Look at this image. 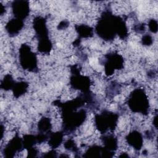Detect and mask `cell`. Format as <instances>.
<instances>
[{
  "instance_id": "obj_1",
  "label": "cell",
  "mask_w": 158,
  "mask_h": 158,
  "mask_svg": "<svg viewBox=\"0 0 158 158\" xmlns=\"http://www.w3.org/2000/svg\"><path fill=\"white\" fill-rule=\"evenodd\" d=\"M96 34L102 40L107 41L113 40L116 35L121 39L128 36V29L125 20L120 16L105 10L101 14L95 27Z\"/></svg>"
},
{
  "instance_id": "obj_2",
  "label": "cell",
  "mask_w": 158,
  "mask_h": 158,
  "mask_svg": "<svg viewBox=\"0 0 158 158\" xmlns=\"http://www.w3.org/2000/svg\"><path fill=\"white\" fill-rule=\"evenodd\" d=\"M33 28L38 41V50L43 54H49L52 49V43L49 38L46 20L43 17H35L33 22Z\"/></svg>"
},
{
  "instance_id": "obj_3",
  "label": "cell",
  "mask_w": 158,
  "mask_h": 158,
  "mask_svg": "<svg viewBox=\"0 0 158 158\" xmlns=\"http://www.w3.org/2000/svg\"><path fill=\"white\" fill-rule=\"evenodd\" d=\"M128 105L130 109L136 113L148 115L149 109V102L146 93L142 88H136L129 95Z\"/></svg>"
},
{
  "instance_id": "obj_4",
  "label": "cell",
  "mask_w": 158,
  "mask_h": 158,
  "mask_svg": "<svg viewBox=\"0 0 158 158\" xmlns=\"http://www.w3.org/2000/svg\"><path fill=\"white\" fill-rule=\"evenodd\" d=\"M118 118V114L108 110H103L94 117V124L96 128L102 133L108 130H115Z\"/></svg>"
},
{
  "instance_id": "obj_5",
  "label": "cell",
  "mask_w": 158,
  "mask_h": 158,
  "mask_svg": "<svg viewBox=\"0 0 158 158\" xmlns=\"http://www.w3.org/2000/svg\"><path fill=\"white\" fill-rule=\"evenodd\" d=\"M19 62L23 70L36 72L38 70V60L36 55L32 52L31 48L27 44L21 45L19 49Z\"/></svg>"
},
{
  "instance_id": "obj_6",
  "label": "cell",
  "mask_w": 158,
  "mask_h": 158,
  "mask_svg": "<svg viewBox=\"0 0 158 158\" xmlns=\"http://www.w3.org/2000/svg\"><path fill=\"white\" fill-rule=\"evenodd\" d=\"M73 72L70 77V83L73 88L78 89L83 93H88L91 85V81L88 77L80 75L78 73V69L77 66H73L71 69Z\"/></svg>"
},
{
  "instance_id": "obj_7",
  "label": "cell",
  "mask_w": 158,
  "mask_h": 158,
  "mask_svg": "<svg viewBox=\"0 0 158 158\" xmlns=\"http://www.w3.org/2000/svg\"><path fill=\"white\" fill-rule=\"evenodd\" d=\"M105 73L107 76L112 75L115 70H120L123 67V57L117 52H110L105 56Z\"/></svg>"
},
{
  "instance_id": "obj_8",
  "label": "cell",
  "mask_w": 158,
  "mask_h": 158,
  "mask_svg": "<svg viewBox=\"0 0 158 158\" xmlns=\"http://www.w3.org/2000/svg\"><path fill=\"white\" fill-rule=\"evenodd\" d=\"M11 7L14 17L22 20L25 19L30 13L29 2L27 1H14L11 3Z\"/></svg>"
},
{
  "instance_id": "obj_9",
  "label": "cell",
  "mask_w": 158,
  "mask_h": 158,
  "mask_svg": "<svg viewBox=\"0 0 158 158\" xmlns=\"http://www.w3.org/2000/svg\"><path fill=\"white\" fill-rule=\"evenodd\" d=\"M24 148L23 139L17 134L4 147L3 152L6 157H14L15 153L20 152Z\"/></svg>"
},
{
  "instance_id": "obj_10",
  "label": "cell",
  "mask_w": 158,
  "mask_h": 158,
  "mask_svg": "<svg viewBox=\"0 0 158 158\" xmlns=\"http://www.w3.org/2000/svg\"><path fill=\"white\" fill-rule=\"evenodd\" d=\"M23 25L24 23L23 20L14 17L7 22L5 28L10 36H14L20 33Z\"/></svg>"
},
{
  "instance_id": "obj_11",
  "label": "cell",
  "mask_w": 158,
  "mask_h": 158,
  "mask_svg": "<svg viewBox=\"0 0 158 158\" xmlns=\"http://www.w3.org/2000/svg\"><path fill=\"white\" fill-rule=\"evenodd\" d=\"M125 138L128 144L135 150L139 151L141 149L143 139L141 133L139 131L134 130L128 133Z\"/></svg>"
},
{
  "instance_id": "obj_12",
  "label": "cell",
  "mask_w": 158,
  "mask_h": 158,
  "mask_svg": "<svg viewBox=\"0 0 158 158\" xmlns=\"http://www.w3.org/2000/svg\"><path fill=\"white\" fill-rule=\"evenodd\" d=\"M101 139L104 145V148L114 152L117 149V139L113 135H103Z\"/></svg>"
},
{
  "instance_id": "obj_13",
  "label": "cell",
  "mask_w": 158,
  "mask_h": 158,
  "mask_svg": "<svg viewBox=\"0 0 158 158\" xmlns=\"http://www.w3.org/2000/svg\"><path fill=\"white\" fill-rule=\"evenodd\" d=\"M28 87V84L25 81H15V83L12 88V93L14 96L18 98L21 96L23 95L27 91Z\"/></svg>"
},
{
  "instance_id": "obj_14",
  "label": "cell",
  "mask_w": 158,
  "mask_h": 158,
  "mask_svg": "<svg viewBox=\"0 0 158 158\" xmlns=\"http://www.w3.org/2000/svg\"><path fill=\"white\" fill-rule=\"evenodd\" d=\"M64 133L62 131L52 133L48 137V144L53 149L57 148L63 141Z\"/></svg>"
},
{
  "instance_id": "obj_15",
  "label": "cell",
  "mask_w": 158,
  "mask_h": 158,
  "mask_svg": "<svg viewBox=\"0 0 158 158\" xmlns=\"http://www.w3.org/2000/svg\"><path fill=\"white\" fill-rule=\"evenodd\" d=\"M75 30L78 33L80 38H89L93 35V29L86 25H75Z\"/></svg>"
},
{
  "instance_id": "obj_16",
  "label": "cell",
  "mask_w": 158,
  "mask_h": 158,
  "mask_svg": "<svg viewBox=\"0 0 158 158\" xmlns=\"http://www.w3.org/2000/svg\"><path fill=\"white\" fill-rule=\"evenodd\" d=\"M52 127L51 120L48 117H42L38 123V130L40 133L47 134L48 133Z\"/></svg>"
},
{
  "instance_id": "obj_17",
  "label": "cell",
  "mask_w": 158,
  "mask_h": 158,
  "mask_svg": "<svg viewBox=\"0 0 158 158\" xmlns=\"http://www.w3.org/2000/svg\"><path fill=\"white\" fill-rule=\"evenodd\" d=\"M15 81L9 74L6 75L1 81V88L4 91H9L12 89Z\"/></svg>"
},
{
  "instance_id": "obj_18",
  "label": "cell",
  "mask_w": 158,
  "mask_h": 158,
  "mask_svg": "<svg viewBox=\"0 0 158 158\" xmlns=\"http://www.w3.org/2000/svg\"><path fill=\"white\" fill-rule=\"evenodd\" d=\"M64 146H65V149H68L69 151H71L73 152H76L77 150L76 144L74 143L73 140H72V139H68L67 141H66L65 143H64Z\"/></svg>"
},
{
  "instance_id": "obj_19",
  "label": "cell",
  "mask_w": 158,
  "mask_h": 158,
  "mask_svg": "<svg viewBox=\"0 0 158 158\" xmlns=\"http://www.w3.org/2000/svg\"><path fill=\"white\" fill-rule=\"evenodd\" d=\"M141 42H142V44L143 45L150 46L153 43V39H152V36L150 35L146 34V35H145L143 36L142 40H141Z\"/></svg>"
},
{
  "instance_id": "obj_20",
  "label": "cell",
  "mask_w": 158,
  "mask_h": 158,
  "mask_svg": "<svg viewBox=\"0 0 158 158\" xmlns=\"http://www.w3.org/2000/svg\"><path fill=\"white\" fill-rule=\"evenodd\" d=\"M149 30L152 33H156L157 31V22L156 20L151 19L148 23Z\"/></svg>"
},
{
  "instance_id": "obj_21",
  "label": "cell",
  "mask_w": 158,
  "mask_h": 158,
  "mask_svg": "<svg viewBox=\"0 0 158 158\" xmlns=\"http://www.w3.org/2000/svg\"><path fill=\"white\" fill-rule=\"evenodd\" d=\"M134 29V30L138 33H143L145 31V25L144 23L138 24L135 27Z\"/></svg>"
},
{
  "instance_id": "obj_22",
  "label": "cell",
  "mask_w": 158,
  "mask_h": 158,
  "mask_svg": "<svg viewBox=\"0 0 158 158\" xmlns=\"http://www.w3.org/2000/svg\"><path fill=\"white\" fill-rule=\"evenodd\" d=\"M68 26H69V22L67 21L63 20V21L60 22V23L59 24L57 28L58 29H63V28H65Z\"/></svg>"
},
{
  "instance_id": "obj_23",
  "label": "cell",
  "mask_w": 158,
  "mask_h": 158,
  "mask_svg": "<svg viewBox=\"0 0 158 158\" xmlns=\"http://www.w3.org/2000/svg\"><path fill=\"white\" fill-rule=\"evenodd\" d=\"M4 10H5V7L3 6V5L1 4L0 5V10H1V15H2V14H4Z\"/></svg>"
}]
</instances>
